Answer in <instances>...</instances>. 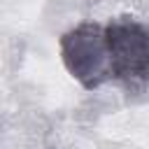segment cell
<instances>
[{
  "label": "cell",
  "mask_w": 149,
  "mask_h": 149,
  "mask_svg": "<svg viewBox=\"0 0 149 149\" xmlns=\"http://www.w3.org/2000/svg\"><path fill=\"white\" fill-rule=\"evenodd\" d=\"M105 30V44L109 54L112 79H119L126 88L142 91L149 77V33L142 21L130 14L114 16Z\"/></svg>",
  "instance_id": "1"
},
{
  "label": "cell",
  "mask_w": 149,
  "mask_h": 149,
  "mask_svg": "<svg viewBox=\"0 0 149 149\" xmlns=\"http://www.w3.org/2000/svg\"><path fill=\"white\" fill-rule=\"evenodd\" d=\"M61 61L65 70L86 88H100L112 79L105 30L95 21H81L58 40Z\"/></svg>",
  "instance_id": "2"
}]
</instances>
